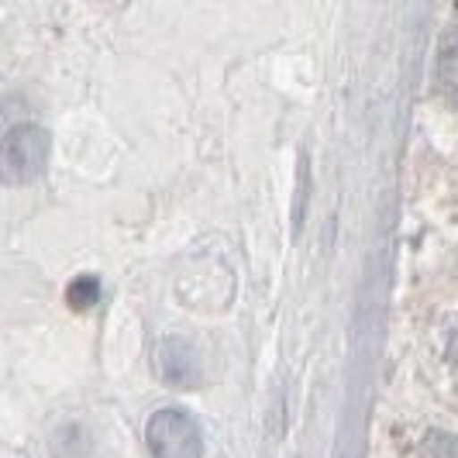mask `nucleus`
Returning <instances> with one entry per match:
<instances>
[{
  "mask_svg": "<svg viewBox=\"0 0 458 458\" xmlns=\"http://www.w3.org/2000/svg\"><path fill=\"white\" fill-rule=\"evenodd\" d=\"M145 441L152 458H204V431L197 417L180 407H162L145 424Z\"/></svg>",
  "mask_w": 458,
  "mask_h": 458,
  "instance_id": "f03ea898",
  "label": "nucleus"
},
{
  "mask_svg": "<svg viewBox=\"0 0 458 458\" xmlns=\"http://www.w3.org/2000/svg\"><path fill=\"white\" fill-rule=\"evenodd\" d=\"M48 159H52V135L42 124H18L0 138V183H31L46 173Z\"/></svg>",
  "mask_w": 458,
  "mask_h": 458,
  "instance_id": "f257e3e1",
  "label": "nucleus"
},
{
  "mask_svg": "<svg viewBox=\"0 0 458 458\" xmlns=\"http://www.w3.org/2000/svg\"><path fill=\"white\" fill-rule=\"evenodd\" d=\"M417 458H458V437L445 435V431H431L424 437Z\"/></svg>",
  "mask_w": 458,
  "mask_h": 458,
  "instance_id": "423d86ee",
  "label": "nucleus"
},
{
  "mask_svg": "<svg viewBox=\"0 0 458 458\" xmlns=\"http://www.w3.org/2000/svg\"><path fill=\"white\" fill-rule=\"evenodd\" d=\"M435 80H437V90L445 93V97H458V31H448L441 38Z\"/></svg>",
  "mask_w": 458,
  "mask_h": 458,
  "instance_id": "20e7f679",
  "label": "nucleus"
},
{
  "mask_svg": "<svg viewBox=\"0 0 458 458\" xmlns=\"http://www.w3.org/2000/svg\"><path fill=\"white\" fill-rule=\"evenodd\" d=\"M66 303L72 310H90L93 303H100V279L97 276H80V279H72L66 290Z\"/></svg>",
  "mask_w": 458,
  "mask_h": 458,
  "instance_id": "39448f33",
  "label": "nucleus"
},
{
  "mask_svg": "<svg viewBox=\"0 0 458 458\" xmlns=\"http://www.w3.org/2000/svg\"><path fill=\"white\" fill-rule=\"evenodd\" d=\"M152 366H156V376H159L162 383H169L176 390H193L204 379L200 355L183 338H162L156 344V352H152Z\"/></svg>",
  "mask_w": 458,
  "mask_h": 458,
  "instance_id": "7ed1b4c3",
  "label": "nucleus"
},
{
  "mask_svg": "<svg viewBox=\"0 0 458 458\" xmlns=\"http://www.w3.org/2000/svg\"><path fill=\"white\" fill-rule=\"evenodd\" d=\"M448 362L458 369V331L452 335V342H448Z\"/></svg>",
  "mask_w": 458,
  "mask_h": 458,
  "instance_id": "0eeeda50",
  "label": "nucleus"
}]
</instances>
